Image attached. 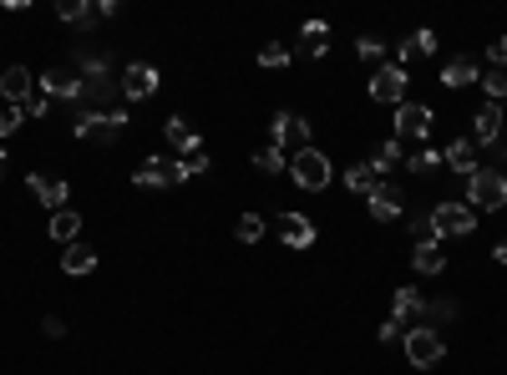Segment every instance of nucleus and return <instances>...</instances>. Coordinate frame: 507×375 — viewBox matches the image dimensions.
<instances>
[{
    "label": "nucleus",
    "mask_w": 507,
    "mask_h": 375,
    "mask_svg": "<svg viewBox=\"0 0 507 375\" xmlns=\"http://www.w3.org/2000/svg\"><path fill=\"white\" fill-rule=\"evenodd\" d=\"M72 132L81 137V143H117L127 132V112L122 107H112V112H76Z\"/></svg>",
    "instance_id": "nucleus-2"
},
{
    "label": "nucleus",
    "mask_w": 507,
    "mask_h": 375,
    "mask_svg": "<svg viewBox=\"0 0 507 375\" xmlns=\"http://www.w3.org/2000/svg\"><path fill=\"white\" fill-rule=\"evenodd\" d=\"M456 320V299H431V305H421V324L426 330H436V324Z\"/></svg>",
    "instance_id": "nucleus-26"
},
{
    "label": "nucleus",
    "mask_w": 507,
    "mask_h": 375,
    "mask_svg": "<svg viewBox=\"0 0 507 375\" xmlns=\"http://www.w3.org/2000/svg\"><path fill=\"white\" fill-rule=\"evenodd\" d=\"M406 330H411V324H401V320H396V314H391V320L380 324L376 335H380V340H406Z\"/></svg>",
    "instance_id": "nucleus-39"
},
{
    "label": "nucleus",
    "mask_w": 507,
    "mask_h": 375,
    "mask_svg": "<svg viewBox=\"0 0 507 375\" xmlns=\"http://www.w3.org/2000/svg\"><path fill=\"white\" fill-rule=\"evenodd\" d=\"M396 163H406V143H401V137H391V143H380V153H376V163H370V168H376V173H386V168H396Z\"/></svg>",
    "instance_id": "nucleus-28"
},
{
    "label": "nucleus",
    "mask_w": 507,
    "mask_h": 375,
    "mask_svg": "<svg viewBox=\"0 0 507 375\" xmlns=\"http://www.w3.org/2000/svg\"><path fill=\"white\" fill-rule=\"evenodd\" d=\"M163 137H167V147H173V153H203V137L198 132L188 127V122H183V117H163Z\"/></svg>",
    "instance_id": "nucleus-16"
},
{
    "label": "nucleus",
    "mask_w": 507,
    "mask_h": 375,
    "mask_svg": "<svg viewBox=\"0 0 507 375\" xmlns=\"http://www.w3.org/2000/svg\"><path fill=\"white\" fill-rule=\"evenodd\" d=\"M421 305H426V299H421L416 289H396V299H391V314H396V320H401V324H411V314H416V320H421Z\"/></svg>",
    "instance_id": "nucleus-25"
},
{
    "label": "nucleus",
    "mask_w": 507,
    "mask_h": 375,
    "mask_svg": "<svg viewBox=\"0 0 507 375\" xmlns=\"http://www.w3.org/2000/svg\"><path fill=\"white\" fill-rule=\"evenodd\" d=\"M472 81H482V66L472 61V56H456V61L442 66V87L446 91H462V87H472Z\"/></svg>",
    "instance_id": "nucleus-19"
},
{
    "label": "nucleus",
    "mask_w": 507,
    "mask_h": 375,
    "mask_svg": "<svg viewBox=\"0 0 507 375\" xmlns=\"http://www.w3.org/2000/svg\"><path fill=\"white\" fill-rule=\"evenodd\" d=\"M431 132V107L426 102H401L396 107V137H401V143H411V137H426Z\"/></svg>",
    "instance_id": "nucleus-10"
},
{
    "label": "nucleus",
    "mask_w": 507,
    "mask_h": 375,
    "mask_svg": "<svg viewBox=\"0 0 507 375\" xmlns=\"http://www.w3.org/2000/svg\"><path fill=\"white\" fill-rule=\"evenodd\" d=\"M259 66H264V71H279V66H290V46H264V52H259Z\"/></svg>",
    "instance_id": "nucleus-34"
},
{
    "label": "nucleus",
    "mask_w": 507,
    "mask_h": 375,
    "mask_svg": "<svg viewBox=\"0 0 507 375\" xmlns=\"http://www.w3.org/2000/svg\"><path fill=\"white\" fill-rule=\"evenodd\" d=\"M462 203L472 208V213H497V208H507V178L497 168H477L467 178V198Z\"/></svg>",
    "instance_id": "nucleus-1"
},
{
    "label": "nucleus",
    "mask_w": 507,
    "mask_h": 375,
    "mask_svg": "<svg viewBox=\"0 0 507 375\" xmlns=\"http://www.w3.org/2000/svg\"><path fill=\"white\" fill-rule=\"evenodd\" d=\"M198 173H208V157H203V153H193L188 163H183V178H198Z\"/></svg>",
    "instance_id": "nucleus-41"
},
{
    "label": "nucleus",
    "mask_w": 507,
    "mask_h": 375,
    "mask_svg": "<svg viewBox=\"0 0 507 375\" xmlns=\"http://www.w3.org/2000/svg\"><path fill=\"white\" fill-rule=\"evenodd\" d=\"M41 335H46V340H62V335H66V324L56 320V314H46V320H41Z\"/></svg>",
    "instance_id": "nucleus-40"
},
{
    "label": "nucleus",
    "mask_w": 507,
    "mask_h": 375,
    "mask_svg": "<svg viewBox=\"0 0 507 375\" xmlns=\"http://www.w3.org/2000/svg\"><path fill=\"white\" fill-rule=\"evenodd\" d=\"M487 61H493V71H507V36L487 41Z\"/></svg>",
    "instance_id": "nucleus-36"
},
{
    "label": "nucleus",
    "mask_w": 507,
    "mask_h": 375,
    "mask_svg": "<svg viewBox=\"0 0 507 375\" xmlns=\"http://www.w3.org/2000/svg\"><path fill=\"white\" fill-rule=\"evenodd\" d=\"M300 52H304V56H310V61H320V56H325V52H330V41H304Z\"/></svg>",
    "instance_id": "nucleus-43"
},
{
    "label": "nucleus",
    "mask_w": 507,
    "mask_h": 375,
    "mask_svg": "<svg viewBox=\"0 0 507 375\" xmlns=\"http://www.w3.org/2000/svg\"><path fill=\"white\" fill-rule=\"evenodd\" d=\"M355 56L366 66H380V56H386V41H376V36H360L355 41Z\"/></svg>",
    "instance_id": "nucleus-32"
},
{
    "label": "nucleus",
    "mask_w": 507,
    "mask_h": 375,
    "mask_svg": "<svg viewBox=\"0 0 507 375\" xmlns=\"http://www.w3.org/2000/svg\"><path fill=\"white\" fill-rule=\"evenodd\" d=\"M25 188H31V198H36V203H46L51 213H62L66 198H72V188H66L62 178H46V173H31V178H25Z\"/></svg>",
    "instance_id": "nucleus-14"
},
{
    "label": "nucleus",
    "mask_w": 507,
    "mask_h": 375,
    "mask_svg": "<svg viewBox=\"0 0 507 375\" xmlns=\"http://www.w3.org/2000/svg\"><path fill=\"white\" fill-rule=\"evenodd\" d=\"M31 87H36V77H31L25 66H5V71H0V97H5L11 107H21L25 97H36Z\"/></svg>",
    "instance_id": "nucleus-15"
},
{
    "label": "nucleus",
    "mask_w": 507,
    "mask_h": 375,
    "mask_svg": "<svg viewBox=\"0 0 507 375\" xmlns=\"http://www.w3.org/2000/svg\"><path fill=\"white\" fill-rule=\"evenodd\" d=\"M325 36H330L325 21H304V41H325Z\"/></svg>",
    "instance_id": "nucleus-42"
},
{
    "label": "nucleus",
    "mask_w": 507,
    "mask_h": 375,
    "mask_svg": "<svg viewBox=\"0 0 507 375\" xmlns=\"http://www.w3.org/2000/svg\"><path fill=\"white\" fill-rule=\"evenodd\" d=\"M411 264H416L421 274H442V269H446V248H442V239H436V244H416V248H411Z\"/></svg>",
    "instance_id": "nucleus-21"
},
{
    "label": "nucleus",
    "mask_w": 507,
    "mask_h": 375,
    "mask_svg": "<svg viewBox=\"0 0 507 375\" xmlns=\"http://www.w3.org/2000/svg\"><path fill=\"white\" fill-rule=\"evenodd\" d=\"M482 91H487V102H507V71H487Z\"/></svg>",
    "instance_id": "nucleus-33"
},
{
    "label": "nucleus",
    "mask_w": 507,
    "mask_h": 375,
    "mask_svg": "<svg viewBox=\"0 0 507 375\" xmlns=\"http://www.w3.org/2000/svg\"><path fill=\"white\" fill-rule=\"evenodd\" d=\"M406 168H411V173H431V168H442V153H436V147H416V153H406Z\"/></svg>",
    "instance_id": "nucleus-29"
},
{
    "label": "nucleus",
    "mask_w": 507,
    "mask_h": 375,
    "mask_svg": "<svg viewBox=\"0 0 507 375\" xmlns=\"http://www.w3.org/2000/svg\"><path fill=\"white\" fill-rule=\"evenodd\" d=\"M56 15H62L66 26H76V31H91V26H97V5H87V0H62V5H56Z\"/></svg>",
    "instance_id": "nucleus-20"
},
{
    "label": "nucleus",
    "mask_w": 507,
    "mask_h": 375,
    "mask_svg": "<svg viewBox=\"0 0 507 375\" xmlns=\"http://www.w3.org/2000/svg\"><path fill=\"white\" fill-rule=\"evenodd\" d=\"M132 183L138 188H177V183H188L183 178V163H173V157H142L138 168H132Z\"/></svg>",
    "instance_id": "nucleus-6"
},
{
    "label": "nucleus",
    "mask_w": 507,
    "mask_h": 375,
    "mask_svg": "<svg viewBox=\"0 0 507 375\" xmlns=\"http://www.w3.org/2000/svg\"><path fill=\"white\" fill-rule=\"evenodd\" d=\"M41 87V97H51V102H81V87H87V77L81 71H72V66H51L46 77L36 81Z\"/></svg>",
    "instance_id": "nucleus-8"
},
{
    "label": "nucleus",
    "mask_w": 507,
    "mask_h": 375,
    "mask_svg": "<svg viewBox=\"0 0 507 375\" xmlns=\"http://www.w3.org/2000/svg\"><path fill=\"white\" fill-rule=\"evenodd\" d=\"M442 163L452 173H462V178H472V173H477V147H472V137H452V143L442 147Z\"/></svg>",
    "instance_id": "nucleus-17"
},
{
    "label": "nucleus",
    "mask_w": 507,
    "mask_h": 375,
    "mask_svg": "<svg viewBox=\"0 0 507 375\" xmlns=\"http://www.w3.org/2000/svg\"><path fill=\"white\" fill-rule=\"evenodd\" d=\"M152 91H158V66L132 61V66L122 71V97H127V102H148Z\"/></svg>",
    "instance_id": "nucleus-13"
},
{
    "label": "nucleus",
    "mask_w": 507,
    "mask_h": 375,
    "mask_svg": "<svg viewBox=\"0 0 507 375\" xmlns=\"http://www.w3.org/2000/svg\"><path fill=\"white\" fill-rule=\"evenodd\" d=\"M46 112H51V97H41V91L21 102V117H46Z\"/></svg>",
    "instance_id": "nucleus-37"
},
{
    "label": "nucleus",
    "mask_w": 507,
    "mask_h": 375,
    "mask_svg": "<svg viewBox=\"0 0 507 375\" xmlns=\"http://www.w3.org/2000/svg\"><path fill=\"white\" fill-rule=\"evenodd\" d=\"M411 244H436V229H431V213L411 219Z\"/></svg>",
    "instance_id": "nucleus-35"
},
{
    "label": "nucleus",
    "mask_w": 507,
    "mask_h": 375,
    "mask_svg": "<svg viewBox=\"0 0 507 375\" xmlns=\"http://www.w3.org/2000/svg\"><path fill=\"white\" fill-rule=\"evenodd\" d=\"M0 178H5V147H0Z\"/></svg>",
    "instance_id": "nucleus-45"
},
{
    "label": "nucleus",
    "mask_w": 507,
    "mask_h": 375,
    "mask_svg": "<svg viewBox=\"0 0 507 375\" xmlns=\"http://www.w3.org/2000/svg\"><path fill=\"white\" fill-rule=\"evenodd\" d=\"M366 203H370V219L376 223H396L406 213V193L396 188V183H376V193H370Z\"/></svg>",
    "instance_id": "nucleus-12"
},
{
    "label": "nucleus",
    "mask_w": 507,
    "mask_h": 375,
    "mask_svg": "<svg viewBox=\"0 0 507 375\" xmlns=\"http://www.w3.org/2000/svg\"><path fill=\"white\" fill-rule=\"evenodd\" d=\"M290 178H294V188H304V193H320V188H330L335 168H330V157L320 153V147H304V153L290 157Z\"/></svg>",
    "instance_id": "nucleus-3"
},
{
    "label": "nucleus",
    "mask_w": 507,
    "mask_h": 375,
    "mask_svg": "<svg viewBox=\"0 0 507 375\" xmlns=\"http://www.w3.org/2000/svg\"><path fill=\"white\" fill-rule=\"evenodd\" d=\"M406 361L416 365V370H431V365L446 355V340H442V330H426V324H411L406 330Z\"/></svg>",
    "instance_id": "nucleus-4"
},
{
    "label": "nucleus",
    "mask_w": 507,
    "mask_h": 375,
    "mask_svg": "<svg viewBox=\"0 0 507 375\" xmlns=\"http://www.w3.org/2000/svg\"><path fill=\"white\" fill-rule=\"evenodd\" d=\"M25 117H21V107H5V112H0V137H11L15 127H21Z\"/></svg>",
    "instance_id": "nucleus-38"
},
{
    "label": "nucleus",
    "mask_w": 507,
    "mask_h": 375,
    "mask_svg": "<svg viewBox=\"0 0 507 375\" xmlns=\"http://www.w3.org/2000/svg\"><path fill=\"white\" fill-rule=\"evenodd\" d=\"M76 233H81V213H76V208L51 213V239H56V244H76Z\"/></svg>",
    "instance_id": "nucleus-23"
},
{
    "label": "nucleus",
    "mask_w": 507,
    "mask_h": 375,
    "mask_svg": "<svg viewBox=\"0 0 507 375\" xmlns=\"http://www.w3.org/2000/svg\"><path fill=\"white\" fill-rule=\"evenodd\" d=\"M376 183H380V173L370 168V163H355V168L345 173V188H350V193H360V198L376 193Z\"/></svg>",
    "instance_id": "nucleus-24"
},
{
    "label": "nucleus",
    "mask_w": 507,
    "mask_h": 375,
    "mask_svg": "<svg viewBox=\"0 0 507 375\" xmlns=\"http://www.w3.org/2000/svg\"><path fill=\"white\" fill-rule=\"evenodd\" d=\"M62 269L66 274H91V269H97V248H91V244H66Z\"/></svg>",
    "instance_id": "nucleus-22"
},
{
    "label": "nucleus",
    "mask_w": 507,
    "mask_h": 375,
    "mask_svg": "<svg viewBox=\"0 0 507 375\" xmlns=\"http://www.w3.org/2000/svg\"><path fill=\"white\" fill-rule=\"evenodd\" d=\"M431 52H436V36H431V31H416V36L401 46V61H411V56H431Z\"/></svg>",
    "instance_id": "nucleus-31"
},
{
    "label": "nucleus",
    "mask_w": 507,
    "mask_h": 375,
    "mask_svg": "<svg viewBox=\"0 0 507 375\" xmlns=\"http://www.w3.org/2000/svg\"><path fill=\"white\" fill-rule=\"evenodd\" d=\"M406 66L396 61V66H376V71H370V81H366V91H370V102H396L401 107L406 102Z\"/></svg>",
    "instance_id": "nucleus-9"
},
{
    "label": "nucleus",
    "mask_w": 507,
    "mask_h": 375,
    "mask_svg": "<svg viewBox=\"0 0 507 375\" xmlns=\"http://www.w3.org/2000/svg\"><path fill=\"white\" fill-rule=\"evenodd\" d=\"M234 233H239V244H259V239H264V219H259V213H244V219L234 223Z\"/></svg>",
    "instance_id": "nucleus-30"
},
{
    "label": "nucleus",
    "mask_w": 507,
    "mask_h": 375,
    "mask_svg": "<svg viewBox=\"0 0 507 375\" xmlns=\"http://www.w3.org/2000/svg\"><path fill=\"white\" fill-rule=\"evenodd\" d=\"M254 168L269 173V178H279V173H290V157L279 153V147H259V153H254Z\"/></svg>",
    "instance_id": "nucleus-27"
},
{
    "label": "nucleus",
    "mask_w": 507,
    "mask_h": 375,
    "mask_svg": "<svg viewBox=\"0 0 507 375\" xmlns=\"http://www.w3.org/2000/svg\"><path fill=\"white\" fill-rule=\"evenodd\" d=\"M502 163H507V147H502Z\"/></svg>",
    "instance_id": "nucleus-46"
},
{
    "label": "nucleus",
    "mask_w": 507,
    "mask_h": 375,
    "mask_svg": "<svg viewBox=\"0 0 507 375\" xmlns=\"http://www.w3.org/2000/svg\"><path fill=\"white\" fill-rule=\"evenodd\" d=\"M269 147H279L284 157L304 153V147H310V122L294 112H274V122H269Z\"/></svg>",
    "instance_id": "nucleus-5"
},
{
    "label": "nucleus",
    "mask_w": 507,
    "mask_h": 375,
    "mask_svg": "<svg viewBox=\"0 0 507 375\" xmlns=\"http://www.w3.org/2000/svg\"><path fill=\"white\" fill-rule=\"evenodd\" d=\"M279 239L290 248H310L315 244V223L304 219V213H279Z\"/></svg>",
    "instance_id": "nucleus-18"
},
{
    "label": "nucleus",
    "mask_w": 507,
    "mask_h": 375,
    "mask_svg": "<svg viewBox=\"0 0 507 375\" xmlns=\"http://www.w3.org/2000/svg\"><path fill=\"white\" fill-rule=\"evenodd\" d=\"M431 229H436V239H467L477 229V213L467 203H436L431 208Z\"/></svg>",
    "instance_id": "nucleus-7"
},
{
    "label": "nucleus",
    "mask_w": 507,
    "mask_h": 375,
    "mask_svg": "<svg viewBox=\"0 0 507 375\" xmlns=\"http://www.w3.org/2000/svg\"><path fill=\"white\" fill-rule=\"evenodd\" d=\"M502 122H507L502 102H482L477 117H472V147H493L497 132H502Z\"/></svg>",
    "instance_id": "nucleus-11"
},
{
    "label": "nucleus",
    "mask_w": 507,
    "mask_h": 375,
    "mask_svg": "<svg viewBox=\"0 0 507 375\" xmlns=\"http://www.w3.org/2000/svg\"><path fill=\"white\" fill-rule=\"evenodd\" d=\"M493 259H497V264H507V244H502V239L493 244Z\"/></svg>",
    "instance_id": "nucleus-44"
}]
</instances>
